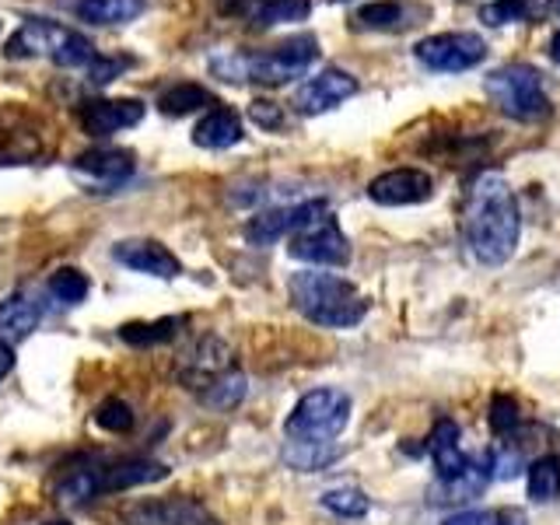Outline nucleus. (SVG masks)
Wrapping results in <instances>:
<instances>
[{
  "instance_id": "nucleus-1",
  "label": "nucleus",
  "mask_w": 560,
  "mask_h": 525,
  "mask_svg": "<svg viewBox=\"0 0 560 525\" xmlns=\"http://www.w3.org/2000/svg\"><path fill=\"white\" fill-rule=\"evenodd\" d=\"M463 235L469 256L483 267H501L515 256L522 235V210L515 189L508 186L501 172H480L469 186Z\"/></svg>"
},
{
  "instance_id": "nucleus-2",
  "label": "nucleus",
  "mask_w": 560,
  "mask_h": 525,
  "mask_svg": "<svg viewBox=\"0 0 560 525\" xmlns=\"http://www.w3.org/2000/svg\"><path fill=\"white\" fill-rule=\"evenodd\" d=\"M291 305L305 315L308 323L326 329H350L364 319L368 298L354 288V280L326 270H302L288 280Z\"/></svg>"
},
{
  "instance_id": "nucleus-3",
  "label": "nucleus",
  "mask_w": 560,
  "mask_h": 525,
  "mask_svg": "<svg viewBox=\"0 0 560 525\" xmlns=\"http://www.w3.org/2000/svg\"><path fill=\"white\" fill-rule=\"evenodd\" d=\"M8 60H25V57H49L60 67H92L95 60V46L84 39L81 32L63 28L57 22H39V18H28V22L18 28L8 49Z\"/></svg>"
},
{
  "instance_id": "nucleus-4",
  "label": "nucleus",
  "mask_w": 560,
  "mask_h": 525,
  "mask_svg": "<svg viewBox=\"0 0 560 525\" xmlns=\"http://www.w3.org/2000/svg\"><path fill=\"white\" fill-rule=\"evenodd\" d=\"M487 98L494 102V109L512 116L518 122H539L553 113L542 74L529 63H508L487 74Z\"/></svg>"
},
{
  "instance_id": "nucleus-5",
  "label": "nucleus",
  "mask_w": 560,
  "mask_h": 525,
  "mask_svg": "<svg viewBox=\"0 0 560 525\" xmlns=\"http://www.w3.org/2000/svg\"><path fill=\"white\" fill-rule=\"evenodd\" d=\"M350 410H354V402H350L343 389H329V385L326 389H312L294 402L284 431L291 442L329 445L350 424Z\"/></svg>"
},
{
  "instance_id": "nucleus-6",
  "label": "nucleus",
  "mask_w": 560,
  "mask_h": 525,
  "mask_svg": "<svg viewBox=\"0 0 560 525\" xmlns=\"http://www.w3.org/2000/svg\"><path fill=\"white\" fill-rule=\"evenodd\" d=\"M288 238H291L288 253L302 262H315V267H347L350 262V242L340 232L337 218L329 214L326 200L315 214H308L302 224H298Z\"/></svg>"
},
{
  "instance_id": "nucleus-7",
  "label": "nucleus",
  "mask_w": 560,
  "mask_h": 525,
  "mask_svg": "<svg viewBox=\"0 0 560 525\" xmlns=\"http://www.w3.org/2000/svg\"><path fill=\"white\" fill-rule=\"evenodd\" d=\"M319 57V43L315 35H294V39L280 43L267 52H253L242 60V81H259V84H288L302 78L305 70Z\"/></svg>"
},
{
  "instance_id": "nucleus-8",
  "label": "nucleus",
  "mask_w": 560,
  "mask_h": 525,
  "mask_svg": "<svg viewBox=\"0 0 560 525\" xmlns=\"http://www.w3.org/2000/svg\"><path fill=\"white\" fill-rule=\"evenodd\" d=\"M413 57L438 74H463V70L483 63L487 43L477 32H438L413 46Z\"/></svg>"
},
{
  "instance_id": "nucleus-9",
  "label": "nucleus",
  "mask_w": 560,
  "mask_h": 525,
  "mask_svg": "<svg viewBox=\"0 0 560 525\" xmlns=\"http://www.w3.org/2000/svg\"><path fill=\"white\" fill-rule=\"evenodd\" d=\"M434 179L424 168H393L368 183V200L378 207H413L431 200Z\"/></svg>"
},
{
  "instance_id": "nucleus-10",
  "label": "nucleus",
  "mask_w": 560,
  "mask_h": 525,
  "mask_svg": "<svg viewBox=\"0 0 560 525\" xmlns=\"http://www.w3.org/2000/svg\"><path fill=\"white\" fill-rule=\"evenodd\" d=\"M350 95H358V81L347 74L340 67H326L315 78H308L302 88L294 92V109L302 116H319L337 109L340 102H347Z\"/></svg>"
},
{
  "instance_id": "nucleus-11",
  "label": "nucleus",
  "mask_w": 560,
  "mask_h": 525,
  "mask_svg": "<svg viewBox=\"0 0 560 525\" xmlns=\"http://www.w3.org/2000/svg\"><path fill=\"white\" fill-rule=\"evenodd\" d=\"M144 119V102L137 98H88L78 105V122L92 137H113Z\"/></svg>"
},
{
  "instance_id": "nucleus-12",
  "label": "nucleus",
  "mask_w": 560,
  "mask_h": 525,
  "mask_svg": "<svg viewBox=\"0 0 560 525\" xmlns=\"http://www.w3.org/2000/svg\"><path fill=\"white\" fill-rule=\"evenodd\" d=\"M113 259L130 267L137 273H148V277H162V280H175L183 273V262L175 256L168 245L154 242V238H127V242H116L113 245Z\"/></svg>"
},
{
  "instance_id": "nucleus-13",
  "label": "nucleus",
  "mask_w": 560,
  "mask_h": 525,
  "mask_svg": "<svg viewBox=\"0 0 560 525\" xmlns=\"http://www.w3.org/2000/svg\"><path fill=\"white\" fill-rule=\"evenodd\" d=\"M494 480V455L490 452H480L472 455V463L455 472V477H445L431 487V504L438 508H452V504H469L477 494H483V487Z\"/></svg>"
},
{
  "instance_id": "nucleus-14",
  "label": "nucleus",
  "mask_w": 560,
  "mask_h": 525,
  "mask_svg": "<svg viewBox=\"0 0 560 525\" xmlns=\"http://www.w3.org/2000/svg\"><path fill=\"white\" fill-rule=\"evenodd\" d=\"M232 372V350L218 337H203L192 343L186 354L179 358V378L189 382L192 389H203L207 382H214L218 375Z\"/></svg>"
},
{
  "instance_id": "nucleus-15",
  "label": "nucleus",
  "mask_w": 560,
  "mask_h": 525,
  "mask_svg": "<svg viewBox=\"0 0 560 525\" xmlns=\"http://www.w3.org/2000/svg\"><path fill=\"white\" fill-rule=\"evenodd\" d=\"M168 477V466L158 459H119L109 466H95V494H119L130 487H148Z\"/></svg>"
},
{
  "instance_id": "nucleus-16",
  "label": "nucleus",
  "mask_w": 560,
  "mask_h": 525,
  "mask_svg": "<svg viewBox=\"0 0 560 525\" xmlns=\"http://www.w3.org/2000/svg\"><path fill=\"white\" fill-rule=\"evenodd\" d=\"M323 207V200H305V203H294V207H270V210H259L256 218L245 221V238L253 245H270L277 238L291 235L298 224H302L308 214Z\"/></svg>"
},
{
  "instance_id": "nucleus-17",
  "label": "nucleus",
  "mask_w": 560,
  "mask_h": 525,
  "mask_svg": "<svg viewBox=\"0 0 560 525\" xmlns=\"http://www.w3.org/2000/svg\"><path fill=\"white\" fill-rule=\"evenodd\" d=\"M245 137L242 130V116L228 105H210L203 113V119L192 127V144L203 148V151H224V148H235L238 140Z\"/></svg>"
},
{
  "instance_id": "nucleus-18",
  "label": "nucleus",
  "mask_w": 560,
  "mask_h": 525,
  "mask_svg": "<svg viewBox=\"0 0 560 525\" xmlns=\"http://www.w3.org/2000/svg\"><path fill=\"white\" fill-rule=\"evenodd\" d=\"M428 455H431V463L438 469V480L455 477V472H463L472 463V455H466L463 445H459V424L448 420V417L438 420L434 431L428 434Z\"/></svg>"
},
{
  "instance_id": "nucleus-19",
  "label": "nucleus",
  "mask_w": 560,
  "mask_h": 525,
  "mask_svg": "<svg viewBox=\"0 0 560 525\" xmlns=\"http://www.w3.org/2000/svg\"><path fill=\"white\" fill-rule=\"evenodd\" d=\"M130 525H218V518L210 515L207 508L192 504L186 498H172V501L137 508L130 515Z\"/></svg>"
},
{
  "instance_id": "nucleus-20",
  "label": "nucleus",
  "mask_w": 560,
  "mask_h": 525,
  "mask_svg": "<svg viewBox=\"0 0 560 525\" xmlns=\"http://www.w3.org/2000/svg\"><path fill=\"white\" fill-rule=\"evenodd\" d=\"M39 305L25 291L8 294L0 302V343H22L25 337H32V329L39 326Z\"/></svg>"
},
{
  "instance_id": "nucleus-21",
  "label": "nucleus",
  "mask_w": 560,
  "mask_h": 525,
  "mask_svg": "<svg viewBox=\"0 0 560 525\" xmlns=\"http://www.w3.org/2000/svg\"><path fill=\"white\" fill-rule=\"evenodd\" d=\"M74 168L98 183H122L133 175V154L122 148H92L74 158Z\"/></svg>"
},
{
  "instance_id": "nucleus-22",
  "label": "nucleus",
  "mask_w": 560,
  "mask_h": 525,
  "mask_svg": "<svg viewBox=\"0 0 560 525\" xmlns=\"http://www.w3.org/2000/svg\"><path fill=\"white\" fill-rule=\"evenodd\" d=\"M148 0H74V14L88 25H127L140 18Z\"/></svg>"
},
{
  "instance_id": "nucleus-23",
  "label": "nucleus",
  "mask_w": 560,
  "mask_h": 525,
  "mask_svg": "<svg viewBox=\"0 0 560 525\" xmlns=\"http://www.w3.org/2000/svg\"><path fill=\"white\" fill-rule=\"evenodd\" d=\"M186 326V315H165V319H148V323H127L119 326V340L130 347H158L179 337Z\"/></svg>"
},
{
  "instance_id": "nucleus-24",
  "label": "nucleus",
  "mask_w": 560,
  "mask_h": 525,
  "mask_svg": "<svg viewBox=\"0 0 560 525\" xmlns=\"http://www.w3.org/2000/svg\"><path fill=\"white\" fill-rule=\"evenodd\" d=\"M210 105H218V98L210 95L203 84H192V81H179L158 95V109L168 116H186L197 109H210Z\"/></svg>"
},
{
  "instance_id": "nucleus-25",
  "label": "nucleus",
  "mask_w": 560,
  "mask_h": 525,
  "mask_svg": "<svg viewBox=\"0 0 560 525\" xmlns=\"http://www.w3.org/2000/svg\"><path fill=\"white\" fill-rule=\"evenodd\" d=\"M354 22L361 28H375V32L407 28L410 25V8L402 4V0H372V4L358 8Z\"/></svg>"
},
{
  "instance_id": "nucleus-26",
  "label": "nucleus",
  "mask_w": 560,
  "mask_h": 525,
  "mask_svg": "<svg viewBox=\"0 0 560 525\" xmlns=\"http://www.w3.org/2000/svg\"><path fill=\"white\" fill-rule=\"evenodd\" d=\"M245 399V375L242 372H224V375H218L214 382H207L203 389H200V402L203 407H210V410H235L238 402Z\"/></svg>"
},
{
  "instance_id": "nucleus-27",
  "label": "nucleus",
  "mask_w": 560,
  "mask_h": 525,
  "mask_svg": "<svg viewBox=\"0 0 560 525\" xmlns=\"http://www.w3.org/2000/svg\"><path fill=\"white\" fill-rule=\"evenodd\" d=\"M529 498L536 504H550L560 498V459L557 455H539L529 463Z\"/></svg>"
},
{
  "instance_id": "nucleus-28",
  "label": "nucleus",
  "mask_w": 560,
  "mask_h": 525,
  "mask_svg": "<svg viewBox=\"0 0 560 525\" xmlns=\"http://www.w3.org/2000/svg\"><path fill=\"white\" fill-rule=\"evenodd\" d=\"M337 459H340V448H332V442L329 445H308V442L284 445V463L298 472H319Z\"/></svg>"
},
{
  "instance_id": "nucleus-29",
  "label": "nucleus",
  "mask_w": 560,
  "mask_h": 525,
  "mask_svg": "<svg viewBox=\"0 0 560 525\" xmlns=\"http://www.w3.org/2000/svg\"><path fill=\"white\" fill-rule=\"evenodd\" d=\"M533 14H536V0H490V4L480 8V22L490 28H501V25H518Z\"/></svg>"
},
{
  "instance_id": "nucleus-30",
  "label": "nucleus",
  "mask_w": 560,
  "mask_h": 525,
  "mask_svg": "<svg viewBox=\"0 0 560 525\" xmlns=\"http://www.w3.org/2000/svg\"><path fill=\"white\" fill-rule=\"evenodd\" d=\"M487 424H490V431H494L498 438H504V442H512V438L518 434V428H522V410H518L515 396L498 393L494 399H490Z\"/></svg>"
},
{
  "instance_id": "nucleus-31",
  "label": "nucleus",
  "mask_w": 560,
  "mask_h": 525,
  "mask_svg": "<svg viewBox=\"0 0 560 525\" xmlns=\"http://www.w3.org/2000/svg\"><path fill=\"white\" fill-rule=\"evenodd\" d=\"M49 294L57 298V302H63V305H81L84 298H88V291H92V284H88V277L81 273V270H74V267H63V270H57L49 277Z\"/></svg>"
},
{
  "instance_id": "nucleus-32",
  "label": "nucleus",
  "mask_w": 560,
  "mask_h": 525,
  "mask_svg": "<svg viewBox=\"0 0 560 525\" xmlns=\"http://www.w3.org/2000/svg\"><path fill=\"white\" fill-rule=\"evenodd\" d=\"M323 508H329V512L340 518H361V515H368L372 501H368V494L358 487H332L323 494Z\"/></svg>"
},
{
  "instance_id": "nucleus-33",
  "label": "nucleus",
  "mask_w": 560,
  "mask_h": 525,
  "mask_svg": "<svg viewBox=\"0 0 560 525\" xmlns=\"http://www.w3.org/2000/svg\"><path fill=\"white\" fill-rule=\"evenodd\" d=\"M442 525H525L518 508H472V512H455Z\"/></svg>"
},
{
  "instance_id": "nucleus-34",
  "label": "nucleus",
  "mask_w": 560,
  "mask_h": 525,
  "mask_svg": "<svg viewBox=\"0 0 560 525\" xmlns=\"http://www.w3.org/2000/svg\"><path fill=\"white\" fill-rule=\"evenodd\" d=\"M308 11H312L308 0H267L256 18L262 25H284V22H302V18H308Z\"/></svg>"
},
{
  "instance_id": "nucleus-35",
  "label": "nucleus",
  "mask_w": 560,
  "mask_h": 525,
  "mask_svg": "<svg viewBox=\"0 0 560 525\" xmlns=\"http://www.w3.org/2000/svg\"><path fill=\"white\" fill-rule=\"evenodd\" d=\"M95 424L102 431H109V434H127L133 428V410H130V402H122V399H105L102 407L95 410Z\"/></svg>"
},
{
  "instance_id": "nucleus-36",
  "label": "nucleus",
  "mask_w": 560,
  "mask_h": 525,
  "mask_svg": "<svg viewBox=\"0 0 560 525\" xmlns=\"http://www.w3.org/2000/svg\"><path fill=\"white\" fill-rule=\"evenodd\" d=\"M249 119L256 122V127H262V130H280V127H284V113H280V105L277 102H262V98H256L249 105Z\"/></svg>"
},
{
  "instance_id": "nucleus-37",
  "label": "nucleus",
  "mask_w": 560,
  "mask_h": 525,
  "mask_svg": "<svg viewBox=\"0 0 560 525\" xmlns=\"http://www.w3.org/2000/svg\"><path fill=\"white\" fill-rule=\"evenodd\" d=\"M122 67H127V60H92V81L95 84H105V81H113V74H116V70H122Z\"/></svg>"
},
{
  "instance_id": "nucleus-38",
  "label": "nucleus",
  "mask_w": 560,
  "mask_h": 525,
  "mask_svg": "<svg viewBox=\"0 0 560 525\" xmlns=\"http://www.w3.org/2000/svg\"><path fill=\"white\" fill-rule=\"evenodd\" d=\"M11 368H14V350L11 343H0V378H8Z\"/></svg>"
},
{
  "instance_id": "nucleus-39",
  "label": "nucleus",
  "mask_w": 560,
  "mask_h": 525,
  "mask_svg": "<svg viewBox=\"0 0 560 525\" xmlns=\"http://www.w3.org/2000/svg\"><path fill=\"white\" fill-rule=\"evenodd\" d=\"M550 57H553V63H560V32L550 39Z\"/></svg>"
},
{
  "instance_id": "nucleus-40",
  "label": "nucleus",
  "mask_w": 560,
  "mask_h": 525,
  "mask_svg": "<svg viewBox=\"0 0 560 525\" xmlns=\"http://www.w3.org/2000/svg\"><path fill=\"white\" fill-rule=\"evenodd\" d=\"M547 11H550L553 18H560V0H547Z\"/></svg>"
},
{
  "instance_id": "nucleus-41",
  "label": "nucleus",
  "mask_w": 560,
  "mask_h": 525,
  "mask_svg": "<svg viewBox=\"0 0 560 525\" xmlns=\"http://www.w3.org/2000/svg\"><path fill=\"white\" fill-rule=\"evenodd\" d=\"M46 525H70V522H60V518H57V522H46Z\"/></svg>"
}]
</instances>
